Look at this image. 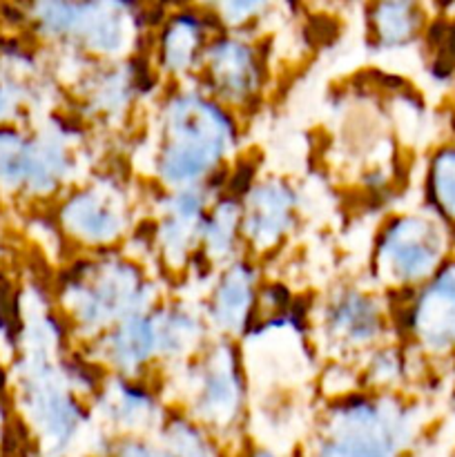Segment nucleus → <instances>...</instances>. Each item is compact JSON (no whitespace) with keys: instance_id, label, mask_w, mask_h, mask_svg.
Returning <instances> with one entry per match:
<instances>
[{"instance_id":"obj_1","label":"nucleus","mask_w":455,"mask_h":457,"mask_svg":"<svg viewBox=\"0 0 455 457\" xmlns=\"http://www.w3.org/2000/svg\"><path fill=\"white\" fill-rule=\"evenodd\" d=\"M65 335L56 311L38 308V303L29 306L21 297L13 397L40 457L71 455L89 424L85 395L96 393L76 382L80 373L62 361Z\"/></svg>"},{"instance_id":"obj_2","label":"nucleus","mask_w":455,"mask_h":457,"mask_svg":"<svg viewBox=\"0 0 455 457\" xmlns=\"http://www.w3.org/2000/svg\"><path fill=\"white\" fill-rule=\"evenodd\" d=\"M239 116L192 83L172 85L154 116L150 170L161 192L212 187L239 150Z\"/></svg>"},{"instance_id":"obj_3","label":"nucleus","mask_w":455,"mask_h":457,"mask_svg":"<svg viewBox=\"0 0 455 457\" xmlns=\"http://www.w3.org/2000/svg\"><path fill=\"white\" fill-rule=\"evenodd\" d=\"M159 288L145 268L120 250L83 254L56 284L54 311L67 337L89 344L120 321L159 306Z\"/></svg>"},{"instance_id":"obj_4","label":"nucleus","mask_w":455,"mask_h":457,"mask_svg":"<svg viewBox=\"0 0 455 457\" xmlns=\"http://www.w3.org/2000/svg\"><path fill=\"white\" fill-rule=\"evenodd\" d=\"M18 34L31 43L79 54L85 62H119L141 49L147 16L129 3H31L18 4Z\"/></svg>"},{"instance_id":"obj_5","label":"nucleus","mask_w":455,"mask_h":457,"mask_svg":"<svg viewBox=\"0 0 455 457\" xmlns=\"http://www.w3.org/2000/svg\"><path fill=\"white\" fill-rule=\"evenodd\" d=\"M76 128L56 116L0 128V201L52 208L79 183Z\"/></svg>"},{"instance_id":"obj_6","label":"nucleus","mask_w":455,"mask_h":457,"mask_svg":"<svg viewBox=\"0 0 455 457\" xmlns=\"http://www.w3.org/2000/svg\"><path fill=\"white\" fill-rule=\"evenodd\" d=\"M413 413L393 393H352L330 402L299 457H409Z\"/></svg>"},{"instance_id":"obj_7","label":"nucleus","mask_w":455,"mask_h":457,"mask_svg":"<svg viewBox=\"0 0 455 457\" xmlns=\"http://www.w3.org/2000/svg\"><path fill=\"white\" fill-rule=\"evenodd\" d=\"M186 418L228 446L248 420V378L239 344L210 339L190 361L172 369Z\"/></svg>"},{"instance_id":"obj_8","label":"nucleus","mask_w":455,"mask_h":457,"mask_svg":"<svg viewBox=\"0 0 455 457\" xmlns=\"http://www.w3.org/2000/svg\"><path fill=\"white\" fill-rule=\"evenodd\" d=\"M58 235L83 254L119 250L136 223V199L128 181L96 174L79 181L52 205Z\"/></svg>"},{"instance_id":"obj_9","label":"nucleus","mask_w":455,"mask_h":457,"mask_svg":"<svg viewBox=\"0 0 455 457\" xmlns=\"http://www.w3.org/2000/svg\"><path fill=\"white\" fill-rule=\"evenodd\" d=\"M388 311L379 288L335 286L315 308L312 342L335 364H355L375 348L384 346Z\"/></svg>"},{"instance_id":"obj_10","label":"nucleus","mask_w":455,"mask_h":457,"mask_svg":"<svg viewBox=\"0 0 455 457\" xmlns=\"http://www.w3.org/2000/svg\"><path fill=\"white\" fill-rule=\"evenodd\" d=\"M446 250L444 228L424 212L388 219L375 239L373 281L377 288H413L426 284L442 268Z\"/></svg>"},{"instance_id":"obj_11","label":"nucleus","mask_w":455,"mask_h":457,"mask_svg":"<svg viewBox=\"0 0 455 457\" xmlns=\"http://www.w3.org/2000/svg\"><path fill=\"white\" fill-rule=\"evenodd\" d=\"M194 83L241 119L257 110L266 92V54L248 34L219 29L205 47Z\"/></svg>"},{"instance_id":"obj_12","label":"nucleus","mask_w":455,"mask_h":457,"mask_svg":"<svg viewBox=\"0 0 455 457\" xmlns=\"http://www.w3.org/2000/svg\"><path fill=\"white\" fill-rule=\"evenodd\" d=\"M245 257L259 259L285 245L299 226V192L284 177H259L239 196Z\"/></svg>"},{"instance_id":"obj_13","label":"nucleus","mask_w":455,"mask_h":457,"mask_svg":"<svg viewBox=\"0 0 455 457\" xmlns=\"http://www.w3.org/2000/svg\"><path fill=\"white\" fill-rule=\"evenodd\" d=\"M214 196V187L161 192L154 208L152 250L163 270L178 275L199 259L203 223Z\"/></svg>"},{"instance_id":"obj_14","label":"nucleus","mask_w":455,"mask_h":457,"mask_svg":"<svg viewBox=\"0 0 455 457\" xmlns=\"http://www.w3.org/2000/svg\"><path fill=\"white\" fill-rule=\"evenodd\" d=\"M259 266L254 259L241 257L223 270L214 272L203 308V320L214 339L239 342L252 330L261 302Z\"/></svg>"},{"instance_id":"obj_15","label":"nucleus","mask_w":455,"mask_h":457,"mask_svg":"<svg viewBox=\"0 0 455 457\" xmlns=\"http://www.w3.org/2000/svg\"><path fill=\"white\" fill-rule=\"evenodd\" d=\"M154 308L120 321L94 342L85 344L87 360L110 378L145 382L152 370L161 369Z\"/></svg>"},{"instance_id":"obj_16","label":"nucleus","mask_w":455,"mask_h":457,"mask_svg":"<svg viewBox=\"0 0 455 457\" xmlns=\"http://www.w3.org/2000/svg\"><path fill=\"white\" fill-rule=\"evenodd\" d=\"M145 74L136 56L119 62H92L79 76L74 92L89 120L101 125H120L141 101Z\"/></svg>"},{"instance_id":"obj_17","label":"nucleus","mask_w":455,"mask_h":457,"mask_svg":"<svg viewBox=\"0 0 455 457\" xmlns=\"http://www.w3.org/2000/svg\"><path fill=\"white\" fill-rule=\"evenodd\" d=\"M217 31L205 7L174 9L161 18L154 36V71L172 85L192 83L199 74L205 47Z\"/></svg>"},{"instance_id":"obj_18","label":"nucleus","mask_w":455,"mask_h":457,"mask_svg":"<svg viewBox=\"0 0 455 457\" xmlns=\"http://www.w3.org/2000/svg\"><path fill=\"white\" fill-rule=\"evenodd\" d=\"M103 428L114 437H152L161 431L168 420L163 400L154 388H147L145 382L110 378L101 382V388L94 393V411Z\"/></svg>"},{"instance_id":"obj_19","label":"nucleus","mask_w":455,"mask_h":457,"mask_svg":"<svg viewBox=\"0 0 455 457\" xmlns=\"http://www.w3.org/2000/svg\"><path fill=\"white\" fill-rule=\"evenodd\" d=\"M43 96L34 47L21 34L0 31V128L27 125Z\"/></svg>"},{"instance_id":"obj_20","label":"nucleus","mask_w":455,"mask_h":457,"mask_svg":"<svg viewBox=\"0 0 455 457\" xmlns=\"http://www.w3.org/2000/svg\"><path fill=\"white\" fill-rule=\"evenodd\" d=\"M410 337L428 353L455 346V263L440 268L419 290L409 315Z\"/></svg>"},{"instance_id":"obj_21","label":"nucleus","mask_w":455,"mask_h":457,"mask_svg":"<svg viewBox=\"0 0 455 457\" xmlns=\"http://www.w3.org/2000/svg\"><path fill=\"white\" fill-rule=\"evenodd\" d=\"M199 257L205 259L210 270L219 272L236 259L245 257L241 239V204L239 196L219 195L210 204L208 217L201 235Z\"/></svg>"},{"instance_id":"obj_22","label":"nucleus","mask_w":455,"mask_h":457,"mask_svg":"<svg viewBox=\"0 0 455 457\" xmlns=\"http://www.w3.org/2000/svg\"><path fill=\"white\" fill-rule=\"evenodd\" d=\"M422 12L413 3H377L366 13L368 38L377 52L401 49L418 38L422 29Z\"/></svg>"},{"instance_id":"obj_23","label":"nucleus","mask_w":455,"mask_h":457,"mask_svg":"<svg viewBox=\"0 0 455 457\" xmlns=\"http://www.w3.org/2000/svg\"><path fill=\"white\" fill-rule=\"evenodd\" d=\"M428 183L440 212L455 221V147L437 152L431 163Z\"/></svg>"},{"instance_id":"obj_24","label":"nucleus","mask_w":455,"mask_h":457,"mask_svg":"<svg viewBox=\"0 0 455 457\" xmlns=\"http://www.w3.org/2000/svg\"><path fill=\"white\" fill-rule=\"evenodd\" d=\"M105 457H183L159 436L152 437H114L107 440Z\"/></svg>"},{"instance_id":"obj_25","label":"nucleus","mask_w":455,"mask_h":457,"mask_svg":"<svg viewBox=\"0 0 455 457\" xmlns=\"http://www.w3.org/2000/svg\"><path fill=\"white\" fill-rule=\"evenodd\" d=\"M21 330V297L9 293L7 281L0 272V335L16 346Z\"/></svg>"},{"instance_id":"obj_26","label":"nucleus","mask_w":455,"mask_h":457,"mask_svg":"<svg viewBox=\"0 0 455 457\" xmlns=\"http://www.w3.org/2000/svg\"><path fill=\"white\" fill-rule=\"evenodd\" d=\"M239 457H293L284 451L275 449V446H266V445H252L248 449H244L239 453Z\"/></svg>"}]
</instances>
